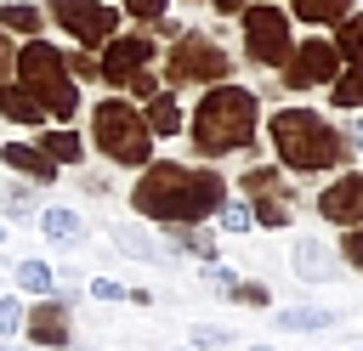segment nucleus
Segmentation results:
<instances>
[{
  "label": "nucleus",
  "instance_id": "obj_34",
  "mask_svg": "<svg viewBox=\"0 0 363 351\" xmlns=\"http://www.w3.org/2000/svg\"><path fill=\"white\" fill-rule=\"evenodd\" d=\"M68 176H74V187H79L85 198H113V170H108V164H96V170L79 164V170H68Z\"/></svg>",
  "mask_w": 363,
  "mask_h": 351
},
{
  "label": "nucleus",
  "instance_id": "obj_42",
  "mask_svg": "<svg viewBox=\"0 0 363 351\" xmlns=\"http://www.w3.org/2000/svg\"><path fill=\"white\" fill-rule=\"evenodd\" d=\"M346 142H352V153H363V113H346Z\"/></svg>",
  "mask_w": 363,
  "mask_h": 351
},
{
  "label": "nucleus",
  "instance_id": "obj_39",
  "mask_svg": "<svg viewBox=\"0 0 363 351\" xmlns=\"http://www.w3.org/2000/svg\"><path fill=\"white\" fill-rule=\"evenodd\" d=\"M159 91H164V74H159V68H142V74H130V85H125L130 102H147V96H159Z\"/></svg>",
  "mask_w": 363,
  "mask_h": 351
},
{
  "label": "nucleus",
  "instance_id": "obj_29",
  "mask_svg": "<svg viewBox=\"0 0 363 351\" xmlns=\"http://www.w3.org/2000/svg\"><path fill=\"white\" fill-rule=\"evenodd\" d=\"M250 215H255V232H289L295 226L289 198H250Z\"/></svg>",
  "mask_w": 363,
  "mask_h": 351
},
{
  "label": "nucleus",
  "instance_id": "obj_1",
  "mask_svg": "<svg viewBox=\"0 0 363 351\" xmlns=\"http://www.w3.org/2000/svg\"><path fill=\"white\" fill-rule=\"evenodd\" d=\"M221 198H233V176L221 164L204 159H170L159 153L153 164H142L130 176V215L147 226H170V221H210L221 209Z\"/></svg>",
  "mask_w": 363,
  "mask_h": 351
},
{
  "label": "nucleus",
  "instance_id": "obj_20",
  "mask_svg": "<svg viewBox=\"0 0 363 351\" xmlns=\"http://www.w3.org/2000/svg\"><path fill=\"white\" fill-rule=\"evenodd\" d=\"M272 328L278 334H329V328H340V306H318V300L272 306Z\"/></svg>",
  "mask_w": 363,
  "mask_h": 351
},
{
  "label": "nucleus",
  "instance_id": "obj_26",
  "mask_svg": "<svg viewBox=\"0 0 363 351\" xmlns=\"http://www.w3.org/2000/svg\"><path fill=\"white\" fill-rule=\"evenodd\" d=\"M323 96H329V113H335V119H340V113H363V62H346L340 79L323 85Z\"/></svg>",
  "mask_w": 363,
  "mask_h": 351
},
{
  "label": "nucleus",
  "instance_id": "obj_32",
  "mask_svg": "<svg viewBox=\"0 0 363 351\" xmlns=\"http://www.w3.org/2000/svg\"><path fill=\"white\" fill-rule=\"evenodd\" d=\"M187 345L193 351H238V334L227 323H193L187 328Z\"/></svg>",
  "mask_w": 363,
  "mask_h": 351
},
{
  "label": "nucleus",
  "instance_id": "obj_40",
  "mask_svg": "<svg viewBox=\"0 0 363 351\" xmlns=\"http://www.w3.org/2000/svg\"><path fill=\"white\" fill-rule=\"evenodd\" d=\"M335 249H340V260H346V272H357V277H363V226H352V232H340V238H335Z\"/></svg>",
  "mask_w": 363,
  "mask_h": 351
},
{
  "label": "nucleus",
  "instance_id": "obj_4",
  "mask_svg": "<svg viewBox=\"0 0 363 351\" xmlns=\"http://www.w3.org/2000/svg\"><path fill=\"white\" fill-rule=\"evenodd\" d=\"M85 142L108 170L136 176L142 164L159 159V142L142 119V102H130L125 91H102L96 102H85Z\"/></svg>",
  "mask_w": 363,
  "mask_h": 351
},
{
  "label": "nucleus",
  "instance_id": "obj_27",
  "mask_svg": "<svg viewBox=\"0 0 363 351\" xmlns=\"http://www.w3.org/2000/svg\"><path fill=\"white\" fill-rule=\"evenodd\" d=\"M284 11L295 17V23H306V28H335L346 11H357L352 0H284Z\"/></svg>",
  "mask_w": 363,
  "mask_h": 351
},
{
  "label": "nucleus",
  "instance_id": "obj_14",
  "mask_svg": "<svg viewBox=\"0 0 363 351\" xmlns=\"http://www.w3.org/2000/svg\"><path fill=\"white\" fill-rule=\"evenodd\" d=\"M233 192H238V198H289V204L301 198V192H295V176H289L272 153L244 159V164H238V176H233Z\"/></svg>",
  "mask_w": 363,
  "mask_h": 351
},
{
  "label": "nucleus",
  "instance_id": "obj_35",
  "mask_svg": "<svg viewBox=\"0 0 363 351\" xmlns=\"http://www.w3.org/2000/svg\"><path fill=\"white\" fill-rule=\"evenodd\" d=\"M23 311H28V300L17 289H6L0 294V340H23Z\"/></svg>",
  "mask_w": 363,
  "mask_h": 351
},
{
  "label": "nucleus",
  "instance_id": "obj_46",
  "mask_svg": "<svg viewBox=\"0 0 363 351\" xmlns=\"http://www.w3.org/2000/svg\"><path fill=\"white\" fill-rule=\"evenodd\" d=\"M244 351H278V345H244Z\"/></svg>",
  "mask_w": 363,
  "mask_h": 351
},
{
  "label": "nucleus",
  "instance_id": "obj_41",
  "mask_svg": "<svg viewBox=\"0 0 363 351\" xmlns=\"http://www.w3.org/2000/svg\"><path fill=\"white\" fill-rule=\"evenodd\" d=\"M6 79H17V40L0 28V85H6Z\"/></svg>",
  "mask_w": 363,
  "mask_h": 351
},
{
  "label": "nucleus",
  "instance_id": "obj_17",
  "mask_svg": "<svg viewBox=\"0 0 363 351\" xmlns=\"http://www.w3.org/2000/svg\"><path fill=\"white\" fill-rule=\"evenodd\" d=\"M0 170H6V176H23V181H34V187H57V181L68 176V170H57L28 136H6V142H0Z\"/></svg>",
  "mask_w": 363,
  "mask_h": 351
},
{
  "label": "nucleus",
  "instance_id": "obj_11",
  "mask_svg": "<svg viewBox=\"0 0 363 351\" xmlns=\"http://www.w3.org/2000/svg\"><path fill=\"white\" fill-rule=\"evenodd\" d=\"M96 62H102V91H125L130 74L159 68V40H153L147 28H119V34L96 51Z\"/></svg>",
  "mask_w": 363,
  "mask_h": 351
},
{
  "label": "nucleus",
  "instance_id": "obj_38",
  "mask_svg": "<svg viewBox=\"0 0 363 351\" xmlns=\"http://www.w3.org/2000/svg\"><path fill=\"white\" fill-rule=\"evenodd\" d=\"M119 11H125L136 28H147V23H159V17L170 11V0H119Z\"/></svg>",
  "mask_w": 363,
  "mask_h": 351
},
{
  "label": "nucleus",
  "instance_id": "obj_25",
  "mask_svg": "<svg viewBox=\"0 0 363 351\" xmlns=\"http://www.w3.org/2000/svg\"><path fill=\"white\" fill-rule=\"evenodd\" d=\"M0 28L11 40H34V34H45V6H34V0H0Z\"/></svg>",
  "mask_w": 363,
  "mask_h": 351
},
{
  "label": "nucleus",
  "instance_id": "obj_49",
  "mask_svg": "<svg viewBox=\"0 0 363 351\" xmlns=\"http://www.w3.org/2000/svg\"><path fill=\"white\" fill-rule=\"evenodd\" d=\"M182 351H193V345H182Z\"/></svg>",
  "mask_w": 363,
  "mask_h": 351
},
{
  "label": "nucleus",
  "instance_id": "obj_43",
  "mask_svg": "<svg viewBox=\"0 0 363 351\" xmlns=\"http://www.w3.org/2000/svg\"><path fill=\"white\" fill-rule=\"evenodd\" d=\"M125 306H142V311H147V306H159V294H153V289H142V283H136V289H130V300H125Z\"/></svg>",
  "mask_w": 363,
  "mask_h": 351
},
{
  "label": "nucleus",
  "instance_id": "obj_33",
  "mask_svg": "<svg viewBox=\"0 0 363 351\" xmlns=\"http://www.w3.org/2000/svg\"><path fill=\"white\" fill-rule=\"evenodd\" d=\"M62 62H68L74 85H102V62H96V51H91V45H68V51H62Z\"/></svg>",
  "mask_w": 363,
  "mask_h": 351
},
{
  "label": "nucleus",
  "instance_id": "obj_22",
  "mask_svg": "<svg viewBox=\"0 0 363 351\" xmlns=\"http://www.w3.org/2000/svg\"><path fill=\"white\" fill-rule=\"evenodd\" d=\"M0 119H6V125H17V130H40V125H51V119H45V108H40V96H34V91H23L17 79H6V85H0Z\"/></svg>",
  "mask_w": 363,
  "mask_h": 351
},
{
  "label": "nucleus",
  "instance_id": "obj_15",
  "mask_svg": "<svg viewBox=\"0 0 363 351\" xmlns=\"http://www.w3.org/2000/svg\"><path fill=\"white\" fill-rule=\"evenodd\" d=\"M108 238H113V249L125 255V260H142V266H182V255H170L164 249V238H159V226H147V221H113L108 226Z\"/></svg>",
  "mask_w": 363,
  "mask_h": 351
},
{
  "label": "nucleus",
  "instance_id": "obj_10",
  "mask_svg": "<svg viewBox=\"0 0 363 351\" xmlns=\"http://www.w3.org/2000/svg\"><path fill=\"white\" fill-rule=\"evenodd\" d=\"M312 215L323 226H335V232L363 226V164H346V170L323 176L318 192H312Z\"/></svg>",
  "mask_w": 363,
  "mask_h": 351
},
{
  "label": "nucleus",
  "instance_id": "obj_28",
  "mask_svg": "<svg viewBox=\"0 0 363 351\" xmlns=\"http://www.w3.org/2000/svg\"><path fill=\"white\" fill-rule=\"evenodd\" d=\"M210 226L221 232V238H244V232H255V215H250V198H221V209L210 215Z\"/></svg>",
  "mask_w": 363,
  "mask_h": 351
},
{
  "label": "nucleus",
  "instance_id": "obj_2",
  "mask_svg": "<svg viewBox=\"0 0 363 351\" xmlns=\"http://www.w3.org/2000/svg\"><path fill=\"white\" fill-rule=\"evenodd\" d=\"M261 142H267V153H272L295 181H323V176H335V170H346V164L357 159L352 142H346V130H340V119H335L329 108L301 102V96L267 108Z\"/></svg>",
  "mask_w": 363,
  "mask_h": 351
},
{
  "label": "nucleus",
  "instance_id": "obj_47",
  "mask_svg": "<svg viewBox=\"0 0 363 351\" xmlns=\"http://www.w3.org/2000/svg\"><path fill=\"white\" fill-rule=\"evenodd\" d=\"M0 243H11V232H6V221H0Z\"/></svg>",
  "mask_w": 363,
  "mask_h": 351
},
{
  "label": "nucleus",
  "instance_id": "obj_30",
  "mask_svg": "<svg viewBox=\"0 0 363 351\" xmlns=\"http://www.w3.org/2000/svg\"><path fill=\"white\" fill-rule=\"evenodd\" d=\"M329 40H335L340 62H363V6H357V11H346V17L329 28Z\"/></svg>",
  "mask_w": 363,
  "mask_h": 351
},
{
  "label": "nucleus",
  "instance_id": "obj_7",
  "mask_svg": "<svg viewBox=\"0 0 363 351\" xmlns=\"http://www.w3.org/2000/svg\"><path fill=\"white\" fill-rule=\"evenodd\" d=\"M238 40H244V62L261 74H278L295 51V17L278 0H250L238 11Z\"/></svg>",
  "mask_w": 363,
  "mask_h": 351
},
{
  "label": "nucleus",
  "instance_id": "obj_13",
  "mask_svg": "<svg viewBox=\"0 0 363 351\" xmlns=\"http://www.w3.org/2000/svg\"><path fill=\"white\" fill-rule=\"evenodd\" d=\"M289 272H295V283H301L306 294H318V289L340 283L346 260H340L335 238H318V232H295V243H289Z\"/></svg>",
  "mask_w": 363,
  "mask_h": 351
},
{
  "label": "nucleus",
  "instance_id": "obj_21",
  "mask_svg": "<svg viewBox=\"0 0 363 351\" xmlns=\"http://www.w3.org/2000/svg\"><path fill=\"white\" fill-rule=\"evenodd\" d=\"M142 119H147V130H153V142H182V130H187V102H182V91H159V96H147L142 102Z\"/></svg>",
  "mask_w": 363,
  "mask_h": 351
},
{
  "label": "nucleus",
  "instance_id": "obj_16",
  "mask_svg": "<svg viewBox=\"0 0 363 351\" xmlns=\"http://www.w3.org/2000/svg\"><path fill=\"white\" fill-rule=\"evenodd\" d=\"M159 238H164L170 255H182V260H193V266L221 260V232H216L210 221H170V226H159Z\"/></svg>",
  "mask_w": 363,
  "mask_h": 351
},
{
  "label": "nucleus",
  "instance_id": "obj_24",
  "mask_svg": "<svg viewBox=\"0 0 363 351\" xmlns=\"http://www.w3.org/2000/svg\"><path fill=\"white\" fill-rule=\"evenodd\" d=\"M11 289H17L23 300L57 294V266H51L45 255H23V260H11Z\"/></svg>",
  "mask_w": 363,
  "mask_h": 351
},
{
  "label": "nucleus",
  "instance_id": "obj_36",
  "mask_svg": "<svg viewBox=\"0 0 363 351\" xmlns=\"http://www.w3.org/2000/svg\"><path fill=\"white\" fill-rule=\"evenodd\" d=\"M238 277H244V272H233V266H221V260H210V266H199V283H204V289H210L216 300H227Z\"/></svg>",
  "mask_w": 363,
  "mask_h": 351
},
{
  "label": "nucleus",
  "instance_id": "obj_3",
  "mask_svg": "<svg viewBox=\"0 0 363 351\" xmlns=\"http://www.w3.org/2000/svg\"><path fill=\"white\" fill-rule=\"evenodd\" d=\"M261 119H267V102L255 85L244 79H221V85H204L187 108V147L193 159L204 164H221V159H255L261 153Z\"/></svg>",
  "mask_w": 363,
  "mask_h": 351
},
{
  "label": "nucleus",
  "instance_id": "obj_48",
  "mask_svg": "<svg viewBox=\"0 0 363 351\" xmlns=\"http://www.w3.org/2000/svg\"><path fill=\"white\" fill-rule=\"evenodd\" d=\"M346 351H363V345H346Z\"/></svg>",
  "mask_w": 363,
  "mask_h": 351
},
{
  "label": "nucleus",
  "instance_id": "obj_18",
  "mask_svg": "<svg viewBox=\"0 0 363 351\" xmlns=\"http://www.w3.org/2000/svg\"><path fill=\"white\" fill-rule=\"evenodd\" d=\"M28 142H34L57 170H79V164L91 159V142H85L79 125H40V130H28Z\"/></svg>",
  "mask_w": 363,
  "mask_h": 351
},
{
  "label": "nucleus",
  "instance_id": "obj_44",
  "mask_svg": "<svg viewBox=\"0 0 363 351\" xmlns=\"http://www.w3.org/2000/svg\"><path fill=\"white\" fill-rule=\"evenodd\" d=\"M244 6H250V0H210V11H216V17H238Z\"/></svg>",
  "mask_w": 363,
  "mask_h": 351
},
{
  "label": "nucleus",
  "instance_id": "obj_9",
  "mask_svg": "<svg viewBox=\"0 0 363 351\" xmlns=\"http://www.w3.org/2000/svg\"><path fill=\"white\" fill-rule=\"evenodd\" d=\"M45 23H51L57 34H68V45L102 51V45L125 28V11L108 6V0H45Z\"/></svg>",
  "mask_w": 363,
  "mask_h": 351
},
{
  "label": "nucleus",
  "instance_id": "obj_23",
  "mask_svg": "<svg viewBox=\"0 0 363 351\" xmlns=\"http://www.w3.org/2000/svg\"><path fill=\"white\" fill-rule=\"evenodd\" d=\"M40 215V187L34 181H23V176H0V221L11 226H23V221H34Z\"/></svg>",
  "mask_w": 363,
  "mask_h": 351
},
{
  "label": "nucleus",
  "instance_id": "obj_5",
  "mask_svg": "<svg viewBox=\"0 0 363 351\" xmlns=\"http://www.w3.org/2000/svg\"><path fill=\"white\" fill-rule=\"evenodd\" d=\"M17 85L40 96V108H45L51 125H79L85 119V85H74L57 40H45V34L17 40Z\"/></svg>",
  "mask_w": 363,
  "mask_h": 351
},
{
  "label": "nucleus",
  "instance_id": "obj_8",
  "mask_svg": "<svg viewBox=\"0 0 363 351\" xmlns=\"http://www.w3.org/2000/svg\"><path fill=\"white\" fill-rule=\"evenodd\" d=\"M340 51H335V40L329 34H306V40H295V51H289V62L272 74L278 79V96L284 102H295V96H306V91H323V85H335L340 79Z\"/></svg>",
  "mask_w": 363,
  "mask_h": 351
},
{
  "label": "nucleus",
  "instance_id": "obj_31",
  "mask_svg": "<svg viewBox=\"0 0 363 351\" xmlns=\"http://www.w3.org/2000/svg\"><path fill=\"white\" fill-rule=\"evenodd\" d=\"M227 306H244V311H272V283L267 277H238Z\"/></svg>",
  "mask_w": 363,
  "mask_h": 351
},
{
  "label": "nucleus",
  "instance_id": "obj_6",
  "mask_svg": "<svg viewBox=\"0 0 363 351\" xmlns=\"http://www.w3.org/2000/svg\"><path fill=\"white\" fill-rule=\"evenodd\" d=\"M159 74L170 91H204L221 79H238V62L221 40V28H182L164 51H159Z\"/></svg>",
  "mask_w": 363,
  "mask_h": 351
},
{
  "label": "nucleus",
  "instance_id": "obj_19",
  "mask_svg": "<svg viewBox=\"0 0 363 351\" xmlns=\"http://www.w3.org/2000/svg\"><path fill=\"white\" fill-rule=\"evenodd\" d=\"M34 226H40V238L57 243V249H85V243H91V221H85L74 204H40Z\"/></svg>",
  "mask_w": 363,
  "mask_h": 351
},
{
  "label": "nucleus",
  "instance_id": "obj_45",
  "mask_svg": "<svg viewBox=\"0 0 363 351\" xmlns=\"http://www.w3.org/2000/svg\"><path fill=\"white\" fill-rule=\"evenodd\" d=\"M0 351H40V345H28V340H0Z\"/></svg>",
  "mask_w": 363,
  "mask_h": 351
},
{
  "label": "nucleus",
  "instance_id": "obj_12",
  "mask_svg": "<svg viewBox=\"0 0 363 351\" xmlns=\"http://www.w3.org/2000/svg\"><path fill=\"white\" fill-rule=\"evenodd\" d=\"M23 340L40 345V351H74V345H79V334H74V300H62V294L28 300V311H23Z\"/></svg>",
  "mask_w": 363,
  "mask_h": 351
},
{
  "label": "nucleus",
  "instance_id": "obj_37",
  "mask_svg": "<svg viewBox=\"0 0 363 351\" xmlns=\"http://www.w3.org/2000/svg\"><path fill=\"white\" fill-rule=\"evenodd\" d=\"M85 294L96 306H125L130 300V283H119V277H85Z\"/></svg>",
  "mask_w": 363,
  "mask_h": 351
}]
</instances>
